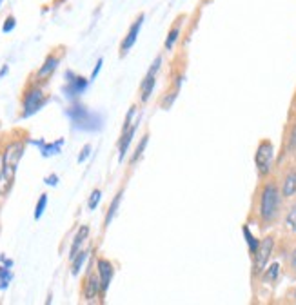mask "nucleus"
Instances as JSON below:
<instances>
[{"label":"nucleus","instance_id":"nucleus-9","mask_svg":"<svg viewBox=\"0 0 296 305\" xmlns=\"http://www.w3.org/2000/svg\"><path fill=\"white\" fill-rule=\"evenodd\" d=\"M66 76L71 78V80H69V85L66 88L68 97H76V95H80V93L86 91V88H88V80H86V78H82V76H73L71 71H69Z\"/></svg>","mask_w":296,"mask_h":305},{"label":"nucleus","instance_id":"nucleus-6","mask_svg":"<svg viewBox=\"0 0 296 305\" xmlns=\"http://www.w3.org/2000/svg\"><path fill=\"white\" fill-rule=\"evenodd\" d=\"M44 104H46V98L40 89H36V88L29 89L24 95V117H31L33 113L38 111Z\"/></svg>","mask_w":296,"mask_h":305},{"label":"nucleus","instance_id":"nucleus-19","mask_svg":"<svg viewBox=\"0 0 296 305\" xmlns=\"http://www.w3.org/2000/svg\"><path fill=\"white\" fill-rule=\"evenodd\" d=\"M120 200H122V191L118 194L115 197V200L111 202V205H109V211H108V214H105V227H108L109 224H111V220L115 218V214H116V209H118V204H120Z\"/></svg>","mask_w":296,"mask_h":305},{"label":"nucleus","instance_id":"nucleus-32","mask_svg":"<svg viewBox=\"0 0 296 305\" xmlns=\"http://www.w3.org/2000/svg\"><path fill=\"white\" fill-rule=\"evenodd\" d=\"M56 182H58V178H56V175H51V177L46 178V184H48V185H56Z\"/></svg>","mask_w":296,"mask_h":305},{"label":"nucleus","instance_id":"nucleus-23","mask_svg":"<svg viewBox=\"0 0 296 305\" xmlns=\"http://www.w3.org/2000/svg\"><path fill=\"white\" fill-rule=\"evenodd\" d=\"M287 225L292 233H296V204L292 205L291 211H289V214H287Z\"/></svg>","mask_w":296,"mask_h":305},{"label":"nucleus","instance_id":"nucleus-25","mask_svg":"<svg viewBox=\"0 0 296 305\" xmlns=\"http://www.w3.org/2000/svg\"><path fill=\"white\" fill-rule=\"evenodd\" d=\"M0 280H2V284H0V289L8 287V281L11 280V273H9V269H6V267H2V269H0Z\"/></svg>","mask_w":296,"mask_h":305},{"label":"nucleus","instance_id":"nucleus-26","mask_svg":"<svg viewBox=\"0 0 296 305\" xmlns=\"http://www.w3.org/2000/svg\"><path fill=\"white\" fill-rule=\"evenodd\" d=\"M278 273H280V267H278V264H272L271 267H269V271L265 273V280H276V276H278Z\"/></svg>","mask_w":296,"mask_h":305},{"label":"nucleus","instance_id":"nucleus-31","mask_svg":"<svg viewBox=\"0 0 296 305\" xmlns=\"http://www.w3.org/2000/svg\"><path fill=\"white\" fill-rule=\"evenodd\" d=\"M102 62H104V60H102V58H100V60H98V62H96V66H95V69H93V73H91V80H95V78H96V75H98V73H100V68H102Z\"/></svg>","mask_w":296,"mask_h":305},{"label":"nucleus","instance_id":"nucleus-13","mask_svg":"<svg viewBox=\"0 0 296 305\" xmlns=\"http://www.w3.org/2000/svg\"><path fill=\"white\" fill-rule=\"evenodd\" d=\"M88 234H89V227L88 225H84V227H80V231L76 233V236H75V242H73V247H71V253H69V258H75L76 254L80 253V245L84 244V240L88 238Z\"/></svg>","mask_w":296,"mask_h":305},{"label":"nucleus","instance_id":"nucleus-14","mask_svg":"<svg viewBox=\"0 0 296 305\" xmlns=\"http://www.w3.org/2000/svg\"><path fill=\"white\" fill-rule=\"evenodd\" d=\"M135 133H136V124H133L131 127L125 129L124 135H122V140H120V160H124V155H125V151H128L129 144H131L133 137H135Z\"/></svg>","mask_w":296,"mask_h":305},{"label":"nucleus","instance_id":"nucleus-29","mask_svg":"<svg viewBox=\"0 0 296 305\" xmlns=\"http://www.w3.org/2000/svg\"><path fill=\"white\" fill-rule=\"evenodd\" d=\"M289 151L294 152L296 151V125L291 131V138H289Z\"/></svg>","mask_w":296,"mask_h":305},{"label":"nucleus","instance_id":"nucleus-28","mask_svg":"<svg viewBox=\"0 0 296 305\" xmlns=\"http://www.w3.org/2000/svg\"><path fill=\"white\" fill-rule=\"evenodd\" d=\"M15 26H16L15 16H8V18H6V22H4V26H2V31H4V33L13 31V29H15Z\"/></svg>","mask_w":296,"mask_h":305},{"label":"nucleus","instance_id":"nucleus-15","mask_svg":"<svg viewBox=\"0 0 296 305\" xmlns=\"http://www.w3.org/2000/svg\"><path fill=\"white\" fill-rule=\"evenodd\" d=\"M62 144H64V138L56 140V144H48V145H46L44 142H36V145H40L42 147V155H44V157H49V155H58V152H60Z\"/></svg>","mask_w":296,"mask_h":305},{"label":"nucleus","instance_id":"nucleus-36","mask_svg":"<svg viewBox=\"0 0 296 305\" xmlns=\"http://www.w3.org/2000/svg\"><path fill=\"white\" fill-rule=\"evenodd\" d=\"M0 4H2V0H0Z\"/></svg>","mask_w":296,"mask_h":305},{"label":"nucleus","instance_id":"nucleus-35","mask_svg":"<svg viewBox=\"0 0 296 305\" xmlns=\"http://www.w3.org/2000/svg\"><path fill=\"white\" fill-rule=\"evenodd\" d=\"M294 300H296V293H294Z\"/></svg>","mask_w":296,"mask_h":305},{"label":"nucleus","instance_id":"nucleus-33","mask_svg":"<svg viewBox=\"0 0 296 305\" xmlns=\"http://www.w3.org/2000/svg\"><path fill=\"white\" fill-rule=\"evenodd\" d=\"M291 265H292V269L296 271V249L292 251V254H291Z\"/></svg>","mask_w":296,"mask_h":305},{"label":"nucleus","instance_id":"nucleus-1","mask_svg":"<svg viewBox=\"0 0 296 305\" xmlns=\"http://www.w3.org/2000/svg\"><path fill=\"white\" fill-rule=\"evenodd\" d=\"M278 207H280V193L276 189L274 184H267L262 191V200H260V216L264 222L274 220L278 214Z\"/></svg>","mask_w":296,"mask_h":305},{"label":"nucleus","instance_id":"nucleus-18","mask_svg":"<svg viewBox=\"0 0 296 305\" xmlns=\"http://www.w3.org/2000/svg\"><path fill=\"white\" fill-rule=\"evenodd\" d=\"M178 36H180V26L175 24V26H173V28H171V31L167 33V38H165V44H164L167 51H169V49H173V46H175V42L178 40Z\"/></svg>","mask_w":296,"mask_h":305},{"label":"nucleus","instance_id":"nucleus-20","mask_svg":"<svg viewBox=\"0 0 296 305\" xmlns=\"http://www.w3.org/2000/svg\"><path fill=\"white\" fill-rule=\"evenodd\" d=\"M86 258H88V253H78L75 258H73V274H78L80 273V269H82V265H84V262H86Z\"/></svg>","mask_w":296,"mask_h":305},{"label":"nucleus","instance_id":"nucleus-30","mask_svg":"<svg viewBox=\"0 0 296 305\" xmlns=\"http://www.w3.org/2000/svg\"><path fill=\"white\" fill-rule=\"evenodd\" d=\"M89 151H91V145H84V149H82L80 157H78V162H84L86 158L89 157Z\"/></svg>","mask_w":296,"mask_h":305},{"label":"nucleus","instance_id":"nucleus-4","mask_svg":"<svg viewBox=\"0 0 296 305\" xmlns=\"http://www.w3.org/2000/svg\"><path fill=\"white\" fill-rule=\"evenodd\" d=\"M22 155H24V145L20 142H13L6 147L4 152V167H6V175H8L9 180H13L16 171V165L20 162Z\"/></svg>","mask_w":296,"mask_h":305},{"label":"nucleus","instance_id":"nucleus-7","mask_svg":"<svg viewBox=\"0 0 296 305\" xmlns=\"http://www.w3.org/2000/svg\"><path fill=\"white\" fill-rule=\"evenodd\" d=\"M160 64H162V56H156V60L153 62V66L149 68L147 75H145L144 82H142V100H144V102L149 100L153 89H155L156 75H158V71H160Z\"/></svg>","mask_w":296,"mask_h":305},{"label":"nucleus","instance_id":"nucleus-21","mask_svg":"<svg viewBox=\"0 0 296 305\" xmlns=\"http://www.w3.org/2000/svg\"><path fill=\"white\" fill-rule=\"evenodd\" d=\"M46 205H48V194H42L40 200H38V204H36V209H35V218H36V220H38V218L44 214Z\"/></svg>","mask_w":296,"mask_h":305},{"label":"nucleus","instance_id":"nucleus-22","mask_svg":"<svg viewBox=\"0 0 296 305\" xmlns=\"http://www.w3.org/2000/svg\"><path fill=\"white\" fill-rule=\"evenodd\" d=\"M244 234H245V238H247L249 249H251V253L255 254V253H256V249H258V242L255 240V236H252L251 231H249L247 227H244Z\"/></svg>","mask_w":296,"mask_h":305},{"label":"nucleus","instance_id":"nucleus-27","mask_svg":"<svg viewBox=\"0 0 296 305\" xmlns=\"http://www.w3.org/2000/svg\"><path fill=\"white\" fill-rule=\"evenodd\" d=\"M100 197H102V193L98 191V189H95L91 193V198H89V209H95L96 205H98V202H100Z\"/></svg>","mask_w":296,"mask_h":305},{"label":"nucleus","instance_id":"nucleus-16","mask_svg":"<svg viewBox=\"0 0 296 305\" xmlns=\"http://www.w3.org/2000/svg\"><path fill=\"white\" fill-rule=\"evenodd\" d=\"M11 184V180L6 175V167H4V152L0 155V194H6L8 191V185Z\"/></svg>","mask_w":296,"mask_h":305},{"label":"nucleus","instance_id":"nucleus-2","mask_svg":"<svg viewBox=\"0 0 296 305\" xmlns=\"http://www.w3.org/2000/svg\"><path fill=\"white\" fill-rule=\"evenodd\" d=\"M68 115L76 127L86 129V131H95V129L100 127V118H98V115L88 111V109L82 107V105H75V107H71L68 111Z\"/></svg>","mask_w":296,"mask_h":305},{"label":"nucleus","instance_id":"nucleus-5","mask_svg":"<svg viewBox=\"0 0 296 305\" xmlns=\"http://www.w3.org/2000/svg\"><path fill=\"white\" fill-rule=\"evenodd\" d=\"M272 247H274V240L271 236L264 238L262 244H258V249L255 253V271L256 273H262L265 269V265H267L269 258H271L272 253Z\"/></svg>","mask_w":296,"mask_h":305},{"label":"nucleus","instance_id":"nucleus-8","mask_svg":"<svg viewBox=\"0 0 296 305\" xmlns=\"http://www.w3.org/2000/svg\"><path fill=\"white\" fill-rule=\"evenodd\" d=\"M142 24H144V15H140L135 22H133V26L129 28V31H128V35H125V38L122 40V46H120L122 55H124V53H128L129 49L135 46L136 38H138V33H140V29H142Z\"/></svg>","mask_w":296,"mask_h":305},{"label":"nucleus","instance_id":"nucleus-12","mask_svg":"<svg viewBox=\"0 0 296 305\" xmlns=\"http://www.w3.org/2000/svg\"><path fill=\"white\" fill-rule=\"evenodd\" d=\"M58 62H60V58L55 55H49L48 58H46L44 66H42L40 69H38V78H48L49 75H53V71L56 69V66H58Z\"/></svg>","mask_w":296,"mask_h":305},{"label":"nucleus","instance_id":"nucleus-10","mask_svg":"<svg viewBox=\"0 0 296 305\" xmlns=\"http://www.w3.org/2000/svg\"><path fill=\"white\" fill-rule=\"evenodd\" d=\"M98 274H100V284L102 291H108L109 284L113 278V265L108 260H98Z\"/></svg>","mask_w":296,"mask_h":305},{"label":"nucleus","instance_id":"nucleus-24","mask_svg":"<svg viewBox=\"0 0 296 305\" xmlns=\"http://www.w3.org/2000/svg\"><path fill=\"white\" fill-rule=\"evenodd\" d=\"M147 138H149L147 135H145V137L142 138V142H140V144H138V147H136V152H135V155H133V160H131V162H136V160H138V158L142 157V152H144L145 145H147Z\"/></svg>","mask_w":296,"mask_h":305},{"label":"nucleus","instance_id":"nucleus-17","mask_svg":"<svg viewBox=\"0 0 296 305\" xmlns=\"http://www.w3.org/2000/svg\"><path fill=\"white\" fill-rule=\"evenodd\" d=\"M296 193V173H289L284 182V197H292Z\"/></svg>","mask_w":296,"mask_h":305},{"label":"nucleus","instance_id":"nucleus-11","mask_svg":"<svg viewBox=\"0 0 296 305\" xmlns=\"http://www.w3.org/2000/svg\"><path fill=\"white\" fill-rule=\"evenodd\" d=\"M100 289H102L100 278H96L95 274H91V276L86 280L84 296L88 298V300H93V298H96V294H98V291H100Z\"/></svg>","mask_w":296,"mask_h":305},{"label":"nucleus","instance_id":"nucleus-34","mask_svg":"<svg viewBox=\"0 0 296 305\" xmlns=\"http://www.w3.org/2000/svg\"><path fill=\"white\" fill-rule=\"evenodd\" d=\"M8 71H9V68H8V66H4V68L0 69V78H2V76H4V75H8Z\"/></svg>","mask_w":296,"mask_h":305},{"label":"nucleus","instance_id":"nucleus-3","mask_svg":"<svg viewBox=\"0 0 296 305\" xmlns=\"http://www.w3.org/2000/svg\"><path fill=\"white\" fill-rule=\"evenodd\" d=\"M272 158H274V149H272V144L269 140H264L258 149H256V155H255V162H256V167H258V173L262 177L271 173L272 169Z\"/></svg>","mask_w":296,"mask_h":305}]
</instances>
